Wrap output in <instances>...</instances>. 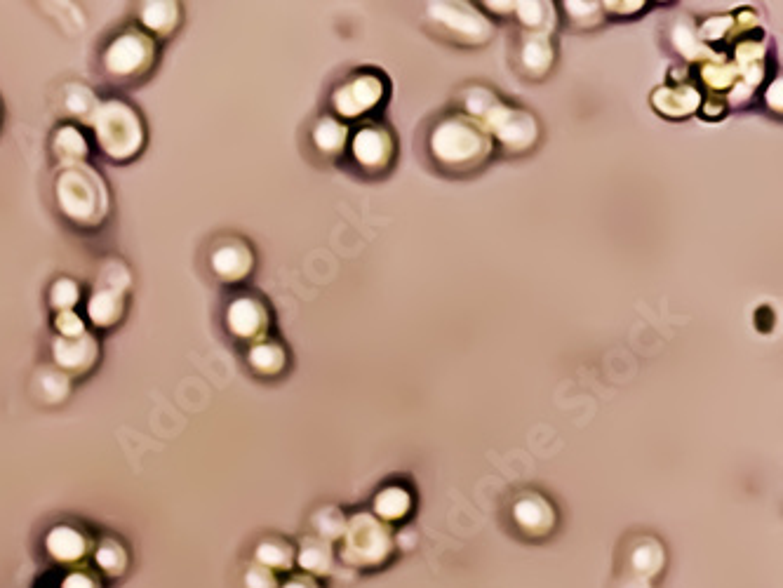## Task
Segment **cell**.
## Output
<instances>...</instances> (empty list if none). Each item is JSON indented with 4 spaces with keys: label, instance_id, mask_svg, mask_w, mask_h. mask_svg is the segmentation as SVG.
I'll return each mask as SVG.
<instances>
[{
    "label": "cell",
    "instance_id": "obj_1",
    "mask_svg": "<svg viewBox=\"0 0 783 588\" xmlns=\"http://www.w3.org/2000/svg\"><path fill=\"white\" fill-rule=\"evenodd\" d=\"M59 212L78 229H99L111 212V193L92 165L62 167L55 182Z\"/></svg>",
    "mask_w": 783,
    "mask_h": 588
},
{
    "label": "cell",
    "instance_id": "obj_2",
    "mask_svg": "<svg viewBox=\"0 0 783 588\" xmlns=\"http://www.w3.org/2000/svg\"><path fill=\"white\" fill-rule=\"evenodd\" d=\"M99 151L113 163H130L146 144V125L139 111L123 99H106L99 104L90 123Z\"/></svg>",
    "mask_w": 783,
    "mask_h": 588
},
{
    "label": "cell",
    "instance_id": "obj_3",
    "mask_svg": "<svg viewBox=\"0 0 783 588\" xmlns=\"http://www.w3.org/2000/svg\"><path fill=\"white\" fill-rule=\"evenodd\" d=\"M158 57L156 40L142 29H125L106 45L102 66L111 78L135 80L153 69Z\"/></svg>",
    "mask_w": 783,
    "mask_h": 588
},
{
    "label": "cell",
    "instance_id": "obj_4",
    "mask_svg": "<svg viewBox=\"0 0 783 588\" xmlns=\"http://www.w3.org/2000/svg\"><path fill=\"white\" fill-rule=\"evenodd\" d=\"M52 363L57 370H62L66 377H85L95 370L99 363V342L90 332L80 334L76 339L55 337L50 346Z\"/></svg>",
    "mask_w": 783,
    "mask_h": 588
},
{
    "label": "cell",
    "instance_id": "obj_5",
    "mask_svg": "<svg viewBox=\"0 0 783 588\" xmlns=\"http://www.w3.org/2000/svg\"><path fill=\"white\" fill-rule=\"evenodd\" d=\"M269 309L254 297H236L226 306V327L240 342L257 344L269 332Z\"/></svg>",
    "mask_w": 783,
    "mask_h": 588
},
{
    "label": "cell",
    "instance_id": "obj_6",
    "mask_svg": "<svg viewBox=\"0 0 783 588\" xmlns=\"http://www.w3.org/2000/svg\"><path fill=\"white\" fill-rule=\"evenodd\" d=\"M210 269L222 283L236 285L245 280L254 269V255L243 240H224L212 250Z\"/></svg>",
    "mask_w": 783,
    "mask_h": 588
},
{
    "label": "cell",
    "instance_id": "obj_7",
    "mask_svg": "<svg viewBox=\"0 0 783 588\" xmlns=\"http://www.w3.org/2000/svg\"><path fill=\"white\" fill-rule=\"evenodd\" d=\"M45 551L50 553L52 560L62 565L80 563L90 551V539L85 537L83 530L71 525H57L52 527L45 537Z\"/></svg>",
    "mask_w": 783,
    "mask_h": 588
},
{
    "label": "cell",
    "instance_id": "obj_8",
    "mask_svg": "<svg viewBox=\"0 0 783 588\" xmlns=\"http://www.w3.org/2000/svg\"><path fill=\"white\" fill-rule=\"evenodd\" d=\"M139 24L151 38H170L182 24V5L177 0H149L139 5Z\"/></svg>",
    "mask_w": 783,
    "mask_h": 588
},
{
    "label": "cell",
    "instance_id": "obj_9",
    "mask_svg": "<svg viewBox=\"0 0 783 588\" xmlns=\"http://www.w3.org/2000/svg\"><path fill=\"white\" fill-rule=\"evenodd\" d=\"M87 320L97 327V330H111L125 316V294L116 290H106L99 287L90 294L85 306Z\"/></svg>",
    "mask_w": 783,
    "mask_h": 588
},
{
    "label": "cell",
    "instance_id": "obj_10",
    "mask_svg": "<svg viewBox=\"0 0 783 588\" xmlns=\"http://www.w3.org/2000/svg\"><path fill=\"white\" fill-rule=\"evenodd\" d=\"M513 518L527 534H546L553 527V509L537 494H525L515 501Z\"/></svg>",
    "mask_w": 783,
    "mask_h": 588
},
{
    "label": "cell",
    "instance_id": "obj_11",
    "mask_svg": "<svg viewBox=\"0 0 783 588\" xmlns=\"http://www.w3.org/2000/svg\"><path fill=\"white\" fill-rule=\"evenodd\" d=\"M52 153L62 167L85 163L87 153H90V142L76 125H64L52 137Z\"/></svg>",
    "mask_w": 783,
    "mask_h": 588
},
{
    "label": "cell",
    "instance_id": "obj_12",
    "mask_svg": "<svg viewBox=\"0 0 783 588\" xmlns=\"http://www.w3.org/2000/svg\"><path fill=\"white\" fill-rule=\"evenodd\" d=\"M247 363L261 377H276V374L283 370L287 363L285 349L278 342H271V339H261V342L252 344L250 353H247Z\"/></svg>",
    "mask_w": 783,
    "mask_h": 588
},
{
    "label": "cell",
    "instance_id": "obj_13",
    "mask_svg": "<svg viewBox=\"0 0 783 588\" xmlns=\"http://www.w3.org/2000/svg\"><path fill=\"white\" fill-rule=\"evenodd\" d=\"M99 99L95 97V92H92L87 85H69L66 88V95H64V109L66 113H69L71 118H76L78 123H85L90 125L92 118H95V113L99 109Z\"/></svg>",
    "mask_w": 783,
    "mask_h": 588
},
{
    "label": "cell",
    "instance_id": "obj_14",
    "mask_svg": "<svg viewBox=\"0 0 783 588\" xmlns=\"http://www.w3.org/2000/svg\"><path fill=\"white\" fill-rule=\"evenodd\" d=\"M254 558H257V565L266 567V570H290L294 563V551L287 541L266 539L257 546Z\"/></svg>",
    "mask_w": 783,
    "mask_h": 588
},
{
    "label": "cell",
    "instance_id": "obj_15",
    "mask_svg": "<svg viewBox=\"0 0 783 588\" xmlns=\"http://www.w3.org/2000/svg\"><path fill=\"white\" fill-rule=\"evenodd\" d=\"M71 393V377H66L62 370L57 367H50V370H43L38 374V396L45 400V403L57 405L64 403Z\"/></svg>",
    "mask_w": 783,
    "mask_h": 588
},
{
    "label": "cell",
    "instance_id": "obj_16",
    "mask_svg": "<svg viewBox=\"0 0 783 588\" xmlns=\"http://www.w3.org/2000/svg\"><path fill=\"white\" fill-rule=\"evenodd\" d=\"M299 565L301 570L311 572V574H325L330 572L332 567V553L327 549V544L323 539H311L301 546L299 553Z\"/></svg>",
    "mask_w": 783,
    "mask_h": 588
},
{
    "label": "cell",
    "instance_id": "obj_17",
    "mask_svg": "<svg viewBox=\"0 0 783 588\" xmlns=\"http://www.w3.org/2000/svg\"><path fill=\"white\" fill-rule=\"evenodd\" d=\"M95 560H97L99 570L109 574V577H118V574H123L125 567H127V553H125L123 546L113 539H104L102 544L97 546Z\"/></svg>",
    "mask_w": 783,
    "mask_h": 588
},
{
    "label": "cell",
    "instance_id": "obj_18",
    "mask_svg": "<svg viewBox=\"0 0 783 588\" xmlns=\"http://www.w3.org/2000/svg\"><path fill=\"white\" fill-rule=\"evenodd\" d=\"M377 146L379 149L381 146H388V137L384 132H379L377 128H367L365 132H360L356 142H353V153H356L358 163L363 160L365 165H372V167L381 165V158L377 156Z\"/></svg>",
    "mask_w": 783,
    "mask_h": 588
},
{
    "label": "cell",
    "instance_id": "obj_19",
    "mask_svg": "<svg viewBox=\"0 0 783 588\" xmlns=\"http://www.w3.org/2000/svg\"><path fill=\"white\" fill-rule=\"evenodd\" d=\"M344 137L346 128L332 118H323L316 125V130H313V144L323 153H339L341 146H344Z\"/></svg>",
    "mask_w": 783,
    "mask_h": 588
},
{
    "label": "cell",
    "instance_id": "obj_20",
    "mask_svg": "<svg viewBox=\"0 0 783 588\" xmlns=\"http://www.w3.org/2000/svg\"><path fill=\"white\" fill-rule=\"evenodd\" d=\"M50 306L55 309V313L62 311H76V306L80 304V285L71 278H59L52 283L50 287Z\"/></svg>",
    "mask_w": 783,
    "mask_h": 588
},
{
    "label": "cell",
    "instance_id": "obj_21",
    "mask_svg": "<svg viewBox=\"0 0 783 588\" xmlns=\"http://www.w3.org/2000/svg\"><path fill=\"white\" fill-rule=\"evenodd\" d=\"M633 565L635 570L645 574V577H649V574H657L659 567L664 565V551H661L657 544H654L652 549L640 546V549L633 553Z\"/></svg>",
    "mask_w": 783,
    "mask_h": 588
},
{
    "label": "cell",
    "instance_id": "obj_22",
    "mask_svg": "<svg viewBox=\"0 0 783 588\" xmlns=\"http://www.w3.org/2000/svg\"><path fill=\"white\" fill-rule=\"evenodd\" d=\"M55 330L57 337L76 339L87 332V325L78 311H62L55 316Z\"/></svg>",
    "mask_w": 783,
    "mask_h": 588
},
{
    "label": "cell",
    "instance_id": "obj_23",
    "mask_svg": "<svg viewBox=\"0 0 783 588\" xmlns=\"http://www.w3.org/2000/svg\"><path fill=\"white\" fill-rule=\"evenodd\" d=\"M123 269V264L120 262H109L102 269V276H99V287H106V290H116V292H127L130 290L132 280H130V271L123 273V276H118V271Z\"/></svg>",
    "mask_w": 783,
    "mask_h": 588
},
{
    "label": "cell",
    "instance_id": "obj_24",
    "mask_svg": "<svg viewBox=\"0 0 783 588\" xmlns=\"http://www.w3.org/2000/svg\"><path fill=\"white\" fill-rule=\"evenodd\" d=\"M245 588H278L273 572L261 565H252L245 574Z\"/></svg>",
    "mask_w": 783,
    "mask_h": 588
},
{
    "label": "cell",
    "instance_id": "obj_25",
    "mask_svg": "<svg viewBox=\"0 0 783 588\" xmlns=\"http://www.w3.org/2000/svg\"><path fill=\"white\" fill-rule=\"evenodd\" d=\"M62 588H99V581L90 572L78 570L62 581Z\"/></svg>",
    "mask_w": 783,
    "mask_h": 588
},
{
    "label": "cell",
    "instance_id": "obj_26",
    "mask_svg": "<svg viewBox=\"0 0 783 588\" xmlns=\"http://www.w3.org/2000/svg\"><path fill=\"white\" fill-rule=\"evenodd\" d=\"M283 588H318L309 577H294Z\"/></svg>",
    "mask_w": 783,
    "mask_h": 588
}]
</instances>
